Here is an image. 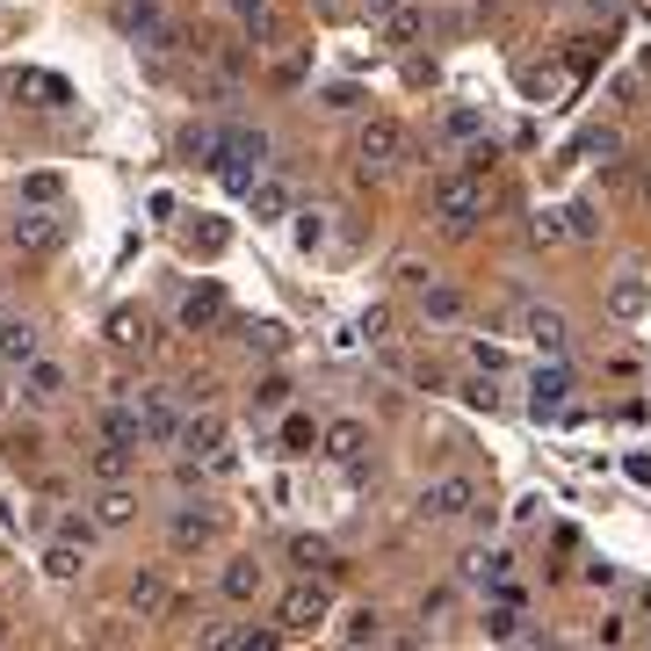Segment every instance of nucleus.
<instances>
[{
    "label": "nucleus",
    "instance_id": "ddd939ff",
    "mask_svg": "<svg viewBox=\"0 0 651 651\" xmlns=\"http://www.w3.org/2000/svg\"><path fill=\"white\" fill-rule=\"evenodd\" d=\"M362 449H369V428H362V420H325V428H319V456L355 463Z\"/></svg>",
    "mask_w": 651,
    "mask_h": 651
},
{
    "label": "nucleus",
    "instance_id": "b1692460",
    "mask_svg": "<svg viewBox=\"0 0 651 651\" xmlns=\"http://www.w3.org/2000/svg\"><path fill=\"white\" fill-rule=\"evenodd\" d=\"M159 22H167V15H159V0H117V30H123V36H137V44H145Z\"/></svg>",
    "mask_w": 651,
    "mask_h": 651
},
{
    "label": "nucleus",
    "instance_id": "473e14b6",
    "mask_svg": "<svg viewBox=\"0 0 651 651\" xmlns=\"http://www.w3.org/2000/svg\"><path fill=\"white\" fill-rule=\"evenodd\" d=\"M644 305H651L644 283H616V290H608V311H616V319H644Z\"/></svg>",
    "mask_w": 651,
    "mask_h": 651
},
{
    "label": "nucleus",
    "instance_id": "39448f33",
    "mask_svg": "<svg viewBox=\"0 0 651 651\" xmlns=\"http://www.w3.org/2000/svg\"><path fill=\"white\" fill-rule=\"evenodd\" d=\"M478 507H485V499H478V485L463 478V471L420 485V515H428V521H463V515H478Z\"/></svg>",
    "mask_w": 651,
    "mask_h": 651
},
{
    "label": "nucleus",
    "instance_id": "79ce46f5",
    "mask_svg": "<svg viewBox=\"0 0 651 651\" xmlns=\"http://www.w3.org/2000/svg\"><path fill=\"white\" fill-rule=\"evenodd\" d=\"M493 159H499V145H493V137H478V145L463 153V174H478V181H485V174H493Z\"/></svg>",
    "mask_w": 651,
    "mask_h": 651
},
{
    "label": "nucleus",
    "instance_id": "09e8293b",
    "mask_svg": "<svg viewBox=\"0 0 651 651\" xmlns=\"http://www.w3.org/2000/svg\"><path fill=\"white\" fill-rule=\"evenodd\" d=\"M0 644H8V616H0Z\"/></svg>",
    "mask_w": 651,
    "mask_h": 651
},
{
    "label": "nucleus",
    "instance_id": "8fccbe9b",
    "mask_svg": "<svg viewBox=\"0 0 651 651\" xmlns=\"http://www.w3.org/2000/svg\"><path fill=\"white\" fill-rule=\"evenodd\" d=\"M0 95H8V73H0Z\"/></svg>",
    "mask_w": 651,
    "mask_h": 651
},
{
    "label": "nucleus",
    "instance_id": "3c124183",
    "mask_svg": "<svg viewBox=\"0 0 651 651\" xmlns=\"http://www.w3.org/2000/svg\"><path fill=\"white\" fill-rule=\"evenodd\" d=\"M644 73H651V52H644Z\"/></svg>",
    "mask_w": 651,
    "mask_h": 651
},
{
    "label": "nucleus",
    "instance_id": "58836bf2",
    "mask_svg": "<svg viewBox=\"0 0 651 651\" xmlns=\"http://www.w3.org/2000/svg\"><path fill=\"white\" fill-rule=\"evenodd\" d=\"M529 240H536V246H558V240H572V232H565V210H536Z\"/></svg>",
    "mask_w": 651,
    "mask_h": 651
},
{
    "label": "nucleus",
    "instance_id": "7ed1b4c3",
    "mask_svg": "<svg viewBox=\"0 0 651 651\" xmlns=\"http://www.w3.org/2000/svg\"><path fill=\"white\" fill-rule=\"evenodd\" d=\"M131 412H137V434H145V449H174V434H181V406H174L167 384H145V391H131Z\"/></svg>",
    "mask_w": 651,
    "mask_h": 651
},
{
    "label": "nucleus",
    "instance_id": "c9c22d12",
    "mask_svg": "<svg viewBox=\"0 0 651 651\" xmlns=\"http://www.w3.org/2000/svg\"><path fill=\"white\" fill-rule=\"evenodd\" d=\"M565 232H572V240H594V232H600V203H586V196H580V203H565Z\"/></svg>",
    "mask_w": 651,
    "mask_h": 651
},
{
    "label": "nucleus",
    "instance_id": "a19ab883",
    "mask_svg": "<svg viewBox=\"0 0 651 651\" xmlns=\"http://www.w3.org/2000/svg\"><path fill=\"white\" fill-rule=\"evenodd\" d=\"M478 131H485L478 109H449V117H442V137H478Z\"/></svg>",
    "mask_w": 651,
    "mask_h": 651
},
{
    "label": "nucleus",
    "instance_id": "aec40b11",
    "mask_svg": "<svg viewBox=\"0 0 651 651\" xmlns=\"http://www.w3.org/2000/svg\"><path fill=\"white\" fill-rule=\"evenodd\" d=\"M456 572H463V586H499L507 572H515V558H507V550H471Z\"/></svg>",
    "mask_w": 651,
    "mask_h": 651
},
{
    "label": "nucleus",
    "instance_id": "a18cd8bd",
    "mask_svg": "<svg viewBox=\"0 0 651 651\" xmlns=\"http://www.w3.org/2000/svg\"><path fill=\"white\" fill-rule=\"evenodd\" d=\"M196 254H224V224H196Z\"/></svg>",
    "mask_w": 651,
    "mask_h": 651
},
{
    "label": "nucleus",
    "instance_id": "0eeeda50",
    "mask_svg": "<svg viewBox=\"0 0 651 651\" xmlns=\"http://www.w3.org/2000/svg\"><path fill=\"white\" fill-rule=\"evenodd\" d=\"M224 434H232V428H224V412H210V406H203V412H181V434H174V442L189 449L196 463H218V471H224V463H232Z\"/></svg>",
    "mask_w": 651,
    "mask_h": 651
},
{
    "label": "nucleus",
    "instance_id": "9d476101",
    "mask_svg": "<svg viewBox=\"0 0 651 651\" xmlns=\"http://www.w3.org/2000/svg\"><path fill=\"white\" fill-rule=\"evenodd\" d=\"M246 203H254V224H290L297 196H290V181H275V174H254V189H246Z\"/></svg>",
    "mask_w": 651,
    "mask_h": 651
},
{
    "label": "nucleus",
    "instance_id": "49530a36",
    "mask_svg": "<svg viewBox=\"0 0 651 651\" xmlns=\"http://www.w3.org/2000/svg\"><path fill=\"white\" fill-rule=\"evenodd\" d=\"M391 8H398V0H362V15H369V22H384Z\"/></svg>",
    "mask_w": 651,
    "mask_h": 651
},
{
    "label": "nucleus",
    "instance_id": "bb28decb",
    "mask_svg": "<svg viewBox=\"0 0 651 651\" xmlns=\"http://www.w3.org/2000/svg\"><path fill=\"white\" fill-rule=\"evenodd\" d=\"M311 449H319V420H311V412H290V420H283V456H311Z\"/></svg>",
    "mask_w": 651,
    "mask_h": 651
},
{
    "label": "nucleus",
    "instance_id": "2f4dec72",
    "mask_svg": "<svg viewBox=\"0 0 651 651\" xmlns=\"http://www.w3.org/2000/svg\"><path fill=\"white\" fill-rule=\"evenodd\" d=\"M8 87H15V95H44V109L66 102V80H52V73H15Z\"/></svg>",
    "mask_w": 651,
    "mask_h": 651
},
{
    "label": "nucleus",
    "instance_id": "2eb2a0df",
    "mask_svg": "<svg viewBox=\"0 0 651 651\" xmlns=\"http://www.w3.org/2000/svg\"><path fill=\"white\" fill-rule=\"evenodd\" d=\"M463 311H471V305H463L456 283H420V319H428V325H456Z\"/></svg>",
    "mask_w": 651,
    "mask_h": 651
},
{
    "label": "nucleus",
    "instance_id": "4c0bfd02",
    "mask_svg": "<svg viewBox=\"0 0 651 651\" xmlns=\"http://www.w3.org/2000/svg\"><path fill=\"white\" fill-rule=\"evenodd\" d=\"M622 153V137L616 131H586L580 145H572V159H616Z\"/></svg>",
    "mask_w": 651,
    "mask_h": 651
},
{
    "label": "nucleus",
    "instance_id": "a211bd4d",
    "mask_svg": "<svg viewBox=\"0 0 651 651\" xmlns=\"http://www.w3.org/2000/svg\"><path fill=\"white\" fill-rule=\"evenodd\" d=\"M420 36H428V15H420L412 0H398L391 15H384V44H391V52H412Z\"/></svg>",
    "mask_w": 651,
    "mask_h": 651
},
{
    "label": "nucleus",
    "instance_id": "72a5a7b5",
    "mask_svg": "<svg viewBox=\"0 0 651 651\" xmlns=\"http://www.w3.org/2000/svg\"><path fill=\"white\" fill-rule=\"evenodd\" d=\"M22 196H30V203H44V210H58V196H66V174H30V181H22Z\"/></svg>",
    "mask_w": 651,
    "mask_h": 651
},
{
    "label": "nucleus",
    "instance_id": "c756f323",
    "mask_svg": "<svg viewBox=\"0 0 651 651\" xmlns=\"http://www.w3.org/2000/svg\"><path fill=\"white\" fill-rule=\"evenodd\" d=\"M0 355H8V362H30L36 355V325L30 319H15V325L0 319Z\"/></svg>",
    "mask_w": 651,
    "mask_h": 651
},
{
    "label": "nucleus",
    "instance_id": "7c9ffc66",
    "mask_svg": "<svg viewBox=\"0 0 651 651\" xmlns=\"http://www.w3.org/2000/svg\"><path fill=\"white\" fill-rule=\"evenodd\" d=\"M377 637H384V616H377V608H347L341 644H377Z\"/></svg>",
    "mask_w": 651,
    "mask_h": 651
},
{
    "label": "nucleus",
    "instance_id": "cd10ccee",
    "mask_svg": "<svg viewBox=\"0 0 651 651\" xmlns=\"http://www.w3.org/2000/svg\"><path fill=\"white\" fill-rule=\"evenodd\" d=\"M131 471H137V449H123V442H102V449H95V478H131Z\"/></svg>",
    "mask_w": 651,
    "mask_h": 651
},
{
    "label": "nucleus",
    "instance_id": "f03ea898",
    "mask_svg": "<svg viewBox=\"0 0 651 651\" xmlns=\"http://www.w3.org/2000/svg\"><path fill=\"white\" fill-rule=\"evenodd\" d=\"M434 218H442V232H471L485 218V181L478 174H442L434 181Z\"/></svg>",
    "mask_w": 651,
    "mask_h": 651
},
{
    "label": "nucleus",
    "instance_id": "f257e3e1",
    "mask_svg": "<svg viewBox=\"0 0 651 651\" xmlns=\"http://www.w3.org/2000/svg\"><path fill=\"white\" fill-rule=\"evenodd\" d=\"M268 167V131H261V123H224V145H218V181L232 196H246L254 189V174Z\"/></svg>",
    "mask_w": 651,
    "mask_h": 651
},
{
    "label": "nucleus",
    "instance_id": "de8ad7c7",
    "mask_svg": "<svg viewBox=\"0 0 651 651\" xmlns=\"http://www.w3.org/2000/svg\"><path fill=\"white\" fill-rule=\"evenodd\" d=\"M637 196H644V203H651V167H644V174H637Z\"/></svg>",
    "mask_w": 651,
    "mask_h": 651
},
{
    "label": "nucleus",
    "instance_id": "423d86ee",
    "mask_svg": "<svg viewBox=\"0 0 651 651\" xmlns=\"http://www.w3.org/2000/svg\"><path fill=\"white\" fill-rule=\"evenodd\" d=\"M325 608H333V594H325L319 580H297L290 594L275 600V622H283V637H305V630H319V622H325Z\"/></svg>",
    "mask_w": 651,
    "mask_h": 651
},
{
    "label": "nucleus",
    "instance_id": "412c9836",
    "mask_svg": "<svg viewBox=\"0 0 651 651\" xmlns=\"http://www.w3.org/2000/svg\"><path fill=\"white\" fill-rule=\"evenodd\" d=\"M218 319H224V290L218 283H203V290L181 297V325H189V333H203V325H218Z\"/></svg>",
    "mask_w": 651,
    "mask_h": 651
},
{
    "label": "nucleus",
    "instance_id": "20e7f679",
    "mask_svg": "<svg viewBox=\"0 0 651 651\" xmlns=\"http://www.w3.org/2000/svg\"><path fill=\"white\" fill-rule=\"evenodd\" d=\"M355 159H362V167H406V159H412L406 123H398V117H369L355 131Z\"/></svg>",
    "mask_w": 651,
    "mask_h": 651
},
{
    "label": "nucleus",
    "instance_id": "f3484780",
    "mask_svg": "<svg viewBox=\"0 0 651 651\" xmlns=\"http://www.w3.org/2000/svg\"><path fill=\"white\" fill-rule=\"evenodd\" d=\"M521 333H529L543 355H565V311H543V305H529L521 311Z\"/></svg>",
    "mask_w": 651,
    "mask_h": 651
},
{
    "label": "nucleus",
    "instance_id": "a878e982",
    "mask_svg": "<svg viewBox=\"0 0 651 651\" xmlns=\"http://www.w3.org/2000/svg\"><path fill=\"white\" fill-rule=\"evenodd\" d=\"M87 572V550L80 543H66V536H58L52 550H44V580H80Z\"/></svg>",
    "mask_w": 651,
    "mask_h": 651
},
{
    "label": "nucleus",
    "instance_id": "e433bc0d",
    "mask_svg": "<svg viewBox=\"0 0 651 651\" xmlns=\"http://www.w3.org/2000/svg\"><path fill=\"white\" fill-rule=\"evenodd\" d=\"M109 341H117V347H145L153 333H145V319H137V311H117V319H109Z\"/></svg>",
    "mask_w": 651,
    "mask_h": 651
},
{
    "label": "nucleus",
    "instance_id": "4468645a",
    "mask_svg": "<svg viewBox=\"0 0 651 651\" xmlns=\"http://www.w3.org/2000/svg\"><path fill=\"white\" fill-rule=\"evenodd\" d=\"M261 586H268V565H254V558H232V565L218 572V594L240 600V608H246V600H261Z\"/></svg>",
    "mask_w": 651,
    "mask_h": 651
},
{
    "label": "nucleus",
    "instance_id": "9b49d317",
    "mask_svg": "<svg viewBox=\"0 0 651 651\" xmlns=\"http://www.w3.org/2000/svg\"><path fill=\"white\" fill-rule=\"evenodd\" d=\"M137 521V493H131V478H109L102 493H95V529H131Z\"/></svg>",
    "mask_w": 651,
    "mask_h": 651
},
{
    "label": "nucleus",
    "instance_id": "393cba45",
    "mask_svg": "<svg viewBox=\"0 0 651 651\" xmlns=\"http://www.w3.org/2000/svg\"><path fill=\"white\" fill-rule=\"evenodd\" d=\"M218 145H224V123H189V131H181V153H189L196 167H218Z\"/></svg>",
    "mask_w": 651,
    "mask_h": 651
},
{
    "label": "nucleus",
    "instance_id": "6e6552de",
    "mask_svg": "<svg viewBox=\"0 0 651 651\" xmlns=\"http://www.w3.org/2000/svg\"><path fill=\"white\" fill-rule=\"evenodd\" d=\"M15 246H22V254H58V246H66V224H58L44 203H30L15 218Z\"/></svg>",
    "mask_w": 651,
    "mask_h": 651
},
{
    "label": "nucleus",
    "instance_id": "4be33fe9",
    "mask_svg": "<svg viewBox=\"0 0 651 651\" xmlns=\"http://www.w3.org/2000/svg\"><path fill=\"white\" fill-rule=\"evenodd\" d=\"M167 536H174V550H203L210 536H218V515H196V507H181V515L167 521Z\"/></svg>",
    "mask_w": 651,
    "mask_h": 651
},
{
    "label": "nucleus",
    "instance_id": "c85d7f7f",
    "mask_svg": "<svg viewBox=\"0 0 651 651\" xmlns=\"http://www.w3.org/2000/svg\"><path fill=\"white\" fill-rule=\"evenodd\" d=\"M102 442L145 449V434H137V412H131V406H109V412H102Z\"/></svg>",
    "mask_w": 651,
    "mask_h": 651
},
{
    "label": "nucleus",
    "instance_id": "c03bdc74",
    "mask_svg": "<svg viewBox=\"0 0 651 651\" xmlns=\"http://www.w3.org/2000/svg\"><path fill=\"white\" fill-rule=\"evenodd\" d=\"M290 558H297V565H325V543H319V536H297V543H290Z\"/></svg>",
    "mask_w": 651,
    "mask_h": 651
},
{
    "label": "nucleus",
    "instance_id": "ea45409f",
    "mask_svg": "<svg viewBox=\"0 0 651 651\" xmlns=\"http://www.w3.org/2000/svg\"><path fill=\"white\" fill-rule=\"evenodd\" d=\"M275 406H290V377H261L254 384V412H275Z\"/></svg>",
    "mask_w": 651,
    "mask_h": 651
},
{
    "label": "nucleus",
    "instance_id": "37998d69",
    "mask_svg": "<svg viewBox=\"0 0 651 651\" xmlns=\"http://www.w3.org/2000/svg\"><path fill=\"white\" fill-rule=\"evenodd\" d=\"M58 536H66V543H95V515H66V521H58Z\"/></svg>",
    "mask_w": 651,
    "mask_h": 651
},
{
    "label": "nucleus",
    "instance_id": "f704fd0d",
    "mask_svg": "<svg viewBox=\"0 0 651 651\" xmlns=\"http://www.w3.org/2000/svg\"><path fill=\"white\" fill-rule=\"evenodd\" d=\"M290 224H297V246H305V254L325 246V210H290Z\"/></svg>",
    "mask_w": 651,
    "mask_h": 651
},
{
    "label": "nucleus",
    "instance_id": "5701e85b",
    "mask_svg": "<svg viewBox=\"0 0 651 651\" xmlns=\"http://www.w3.org/2000/svg\"><path fill=\"white\" fill-rule=\"evenodd\" d=\"M485 637H493V644H529V630H521V600H493V608H485Z\"/></svg>",
    "mask_w": 651,
    "mask_h": 651
},
{
    "label": "nucleus",
    "instance_id": "6ab92c4d",
    "mask_svg": "<svg viewBox=\"0 0 651 651\" xmlns=\"http://www.w3.org/2000/svg\"><path fill=\"white\" fill-rule=\"evenodd\" d=\"M167 600H174V586L159 580V572H137V580H131V608H137V622H159V616H167Z\"/></svg>",
    "mask_w": 651,
    "mask_h": 651
},
{
    "label": "nucleus",
    "instance_id": "1a4fd4ad",
    "mask_svg": "<svg viewBox=\"0 0 651 651\" xmlns=\"http://www.w3.org/2000/svg\"><path fill=\"white\" fill-rule=\"evenodd\" d=\"M565 398H572V369H565V362H558V355H550V369H543V362H536V377H529V412H536V420H543V412H558V406H565Z\"/></svg>",
    "mask_w": 651,
    "mask_h": 651
},
{
    "label": "nucleus",
    "instance_id": "f8f14e48",
    "mask_svg": "<svg viewBox=\"0 0 651 651\" xmlns=\"http://www.w3.org/2000/svg\"><path fill=\"white\" fill-rule=\"evenodd\" d=\"M22 398H30V406H58V398H66V369L44 362V355H30L22 362Z\"/></svg>",
    "mask_w": 651,
    "mask_h": 651
},
{
    "label": "nucleus",
    "instance_id": "dca6fc26",
    "mask_svg": "<svg viewBox=\"0 0 651 651\" xmlns=\"http://www.w3.org/2000/svg\"><path fill=\"white\" fill-rule=\"evenodd\" d=\"M224 8H232V22H240L254 44H275V36H283V22H275V0H224Z\"/></svg>",
    "mask_w": 651,
    "mask_h": 651
}]
</instances>
